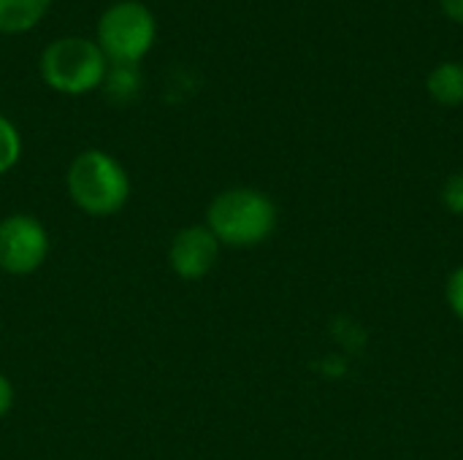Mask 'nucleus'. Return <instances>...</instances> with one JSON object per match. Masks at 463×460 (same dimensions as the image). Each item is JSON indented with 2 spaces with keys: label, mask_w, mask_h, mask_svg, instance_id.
<instances>
[{
  "label": "nucleus",
  "mask_w": 463,
  "mask_h": 460,
  "mask_svg": "<svg viewBox=\"0 0 463 460\" xmlns=\"http://www.w3.org/2000/svg\"><path fill=\"white\" fill-rule=\"evenodd\" d=\"M439 3H442V11H445L453 22L463 24V0H439Z\"/></svg>",
  "instance_id": "obj_14"
},
{
  "label": "nucleus",
  "mask_w": 463,
  "mask_h": 460,
  "mask_svg": "<svg viewBox=\"0 0 463 460\" xmlns=\"http://www.w3.org/2000/svg\"><path fill=\"white\" fill-rule=\"evenodd\" d=\"M68 195L90 217L117 214L130 198V176L117 157L100 149H87L68 165Z\"/></svg>",
  "instance_id": "obj_2"
},
{
  "label": "nucleus",
  "mask_w": 463,
  "mask_h": 460,
  "mask_svg": "<svg viewBox=\"0 0 463 460\" xmlns=\"http://www.w3.org/2000/svg\"><path fill=\"white\" fill-rule=\"evenodd\" d=\"M52 0H0V33L16 35L33 30L49 11Z\"/></svg>",
  "instance_id": "obj_7"
},
{
  "label": "nucleus",
  "mask_w": 463,
  "mask_h": 460,
  "mask_svg": "<svg viewBox=\"0 0 463 460\" xmlns=\"http://www.w3.org/2000/svg\"><path fill=\"white\" fill-rule=\"evenodd\" d=\"M220 241L206 225H190L179 230L168 249V263L182 279H203L220 258Z\"/></svg>",
  "instance_id": "obj_6"
},
{
  "label": "nucleus",
  "mask_w": 463,
  "mask_h": 460,
  "mask_svg": "<svg viewBox=\"0 0 463 460\" xmlns=\"http://www.w3.org/2000/svg\"><path fill=\"white\" fill-rule=\"evenodd\" d=\"M49 255V233L33 214H8L0 220V268L14 277L33 274Z\"/></svg>",
  "instance_id": "obj_5"
},
{
  "label": "nucleus",
  "mask_w": 463,
  "mask_h": 460,
  "mask_svg": "<svg viewBox=\"0 0 463 460\" xmlns=\"http://www.w3.org/2000/svg\"><path fill=\"white\" fill-rule=\"evenodd\" d=\"M206 228L225 247H258L277 228L274 201L252 187H233L220 192L206 209Z\"/></svg>",
  "instance_id": "obj_1"
},
{
  "label": "nucleus",
  "mask_w": 463,
  "mask_h": 460,
  "mask_svg": "<svg viewBox=\"0 0 463 460\" xmlns=\"http://www.w3.org/2000/svg\"><path fill=\"white\" fill-rule=\"evenodd\" d=\"M448 304H450L453 314L463 323V266L456 268L448 279Z\"/></svg>",
  "instance_id": "obj_12"
},
{
  "label": "nucleus",
  "mask_w": 463,
  "mask_h": 460,
  "mask_svg": "<svg viewBox=\"0 0 463 460\" xmlns=\"http://www.w3.org/2000/svg\"><path fill=\"white\" fill-rule=\"evenodd\" d=\"M11 407H14V388H11V382L0 374V420L11 412Z\"/></svg>",
  "instance_id": "obj_13"
},
{
  "label": "nucleus",
  "mask_w": 463,
  "mask_h": 460,
  "mask_svg": "<svg viewBox=\"0 0 463 460\" xmlns=\"http://www.w3.org/2000/svg\"><path fill=\"white\" fill-rule=\"evenodd\" d=\"M41 76L43 81L62 95H84L103 84L109 60L95 41L81 35H65L52 41L41 52Z\"/></svg>",
  "instance_id": "obj_3"
},
{
  "label": "nucleus",
  "mask_w": 463,
  "mask_h": 460,
  "mask_svg": "<svg viewBox=\"0 0 463 460\" xmlns=\"http://www.w3.org/2000/svg\"><path fill=\"white\" fill-rule=\"evenodd\" d=\"M106 89L111 98H133L136 89H138V73H136V65H114L111 70H106V79H103Z\"/></svg>",
  "instance_id": "obj_10"
},
{
  "label": "nucleus",
  "mask_w": 463,
  "mask_h": 460,
  "mask_svg": "<svg viewBox=\"0 0 463 460\" xmlns=\"http://www.w3.org/2000/svg\"><path fill=\"white\" fill-rule=\"evenodd\" d=\"M157 24L152 11L138 0H122L98 19V46L111 65H136L155 43Z\"/></svg>",
  "instance_id": "obj_4"
},
{
  "label": "nucleus",
  "mask_w": 463,
  "mask_h": 460,
  "mask_svg": "<svg viewBox=\"0 0 463 460\" xmlns=\"http://www.w3.org/2000/svg\"><path fill=\"white\" fill-rule=\"evenodd\" d=\"M442 203L453 211V214H463V171L453 174L445 187H442Z\"/></svg>",
  "instance_id": "obj_11"
},
{
  "label": "nucleus",
  "mask_w": 463,
  "mask_h": 460,
  "mask_svg": "<svg viewBox=\"0 0 463 460\" xmlns=\"http://www.w3.org/2000/svg\"><path fill=\"white\" fill-rule=\"evenodd\" d=\"M22 157V136L11 119L0 114V174H8Z\"/></svg>",
  "instance_id": "obj_9"
},
{
  "label": "nucleus",
  "mask_w": 463,
  "mask_h": 460,
  "mask_svg": "<svg viewBox=\"0 0 463 460\" xmlns=\"http://www.w3.org/2000/svg\"><path fill=\"white\" fill-rule=\"evenodd\" d=\"M431 98L442 106H461L463 103V65L461 62H442L429 73L426 81Z\"/></svg>",
  "instance_id": "obj_8"
}]
</instances>
